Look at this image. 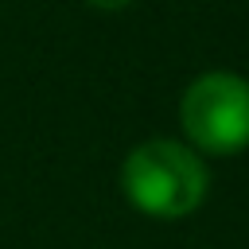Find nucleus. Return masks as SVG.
<instances>
[{"instance_id": "7ed1b4c3", "label": "nucleus", "mask_w": 249, "mask_h": 249, "mask_svg": "<svg viewBox=\"0 0 249 249\" xmlns=\"http://www.w3.org/2000/svg\"><path fill=\"white\" fill-rule=\"evenodd\" d=\"M89 8H97V12H121V8H128L132 0H86Z\"/></svg>"}, {"instance_id": "f257e3e1", "label": "nucleus", "mask_w": 249, "mask_h": 249, "mask_svg": "<svg viewBox=\"0 0 249 249\" xmlns=\"http://www.w3.org/2000/svg\"><path fill=\"white\" fill-rule=\"evenodd\" d=\"M121 187L128 195V202L140 214L152 218H183L191 210L202 206L206 198V167L202 160L179 144V140H144L124 156L121 167Z\"/></svg>"}, {"instance_id": "f03ea898", "label": "nucleus", "mask_w": 249, "mask_h": 249, "mask_svg": "<svg viewBox=\"0 0 249 249\" xmlns=\"http://www.w3.org/2000/svg\"><path fill=\"white\" fill-rule=\"evenodd\" d=\"M183 132L210 156H233L249 148V82L230 70L198 74L179 101Z\"/></svg>"}]
</instances>
